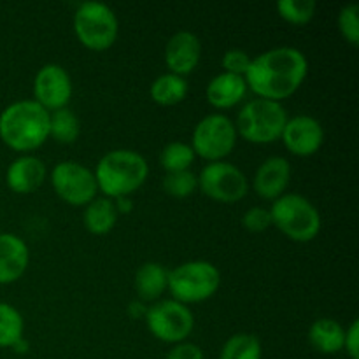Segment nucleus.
I'll return each mask as SVG.
<instances>
[{
  "mask_svg": "<svg viewBox=\"0 0 359 359\" xmlns=\"http://www.w3.org/2000/svg\"><path fill=\"white\" fill-rule=\"evenodd\" d=\"M118 217L119 214L116 210L114 200L97 196L93 202L84 207L83 223L91 235H107L114 230Z\"/></svg>",
  "mask_w": 359,
  "mask_h": 359,
  "instance_id": "21",
  "label": "nucleus"
},
{
  "mask_svg": "<svg viewBox=\"0 0 359 359\" xmlns=\"http://www.w3.org/2000/svg\"><path fill=\"white\" fill-rule=\"evenodd\" d=\"M221 273L216 265L205 259H193L168 270V290L172 300L182 305L202 304L217 293Z\"/></svg>",
  "mask_w": 359,
  "mask_h": 359,
  "instance_id": "6",
  "label": "nucleus"
},
{
  "mask_svg": "<svg viewBox=\"0 0 359 359\" xmlns=\"http://www.w3.org/2000/svg\"><path fill=\"white\" fill-rule=\"evenodd\" d=\"M272 226L290 241L307 244L319 235L323 226L318 207L300 193H284L270 207Z\"/></svg>",
  "mask_w": 359,
  "mask_h": 359,
  "instance_id": "4",
  "label": "nucleus"
},
{
  "mask_svg": "<svg viewBox=\"0 0 359 359\" xmlns=\"http://www.w3.org/2000/svg\"><path fill=\"white\" fill-rule=\"evenodd\" d=\"M30 263V249L16 233H0V286L23 277Z\"/></svg>",
  "mask_w": 359,
  "mask_h": 359,
  "instance_id": "17",
  "label": "nucleus"
},
{
  "mask_svg": "<svg viewBox=\"0 0 359 359\" xmlns=\"http://www.w3.org/2000/svg\"><path fill=\"white\" fill-rule=\"evenodd\" d=\"M81 133V123L70 107L49 112V137L58 144H74Z\"/></svg>",
  "mask_w": 359,
  "mask_h": 359,
  "instance_id": "23",
  "label": "nucleus"
},
{
  "mask_svg": "<svg viewBox=\"0 0 359 359\" xmlns=\"http://www.w3.org/2000/svg\"><path fill=\"white\" fill-rule=\"evenodd\" d=\"M287 118L280 102L252 98L242 105L233 123L238 137L256 146H266L280 140Z\"/></svg>",
  "mask_w": 359,
  "mask_h": 359,
  "instance_id": "5",
  "label": "nucleus"
},
{
  "mask_svg": "<svg viewBox=\"0 0 359 359\" xmlns=\"http://www.w3.org/2000/svg\"><path fill=\"white\" fill-rule=\"evenodd\" d=\"M248 90V83L242 76L221 72L214 76L207 84L205 98L217 111H228L245 100Z\"/></svg>",
  "mask_w": 359,
  "mask_h": 359,
  "instance_id": "18",
  "label": "nucleus"
},
{
  "mask_svg": "<svg viewBox=\"0 0 359 359\" xmlns=\"http://www.w3.org/2000/svg\"><path fill=\"white\" fill-rule=\"evenodd\" d=\"M196 177L200 191L214 202L237 203L248 196V177L237 165L226 160L207 163Z\"/></svg>",
  "mask_w": 359,
  "mask_h": 359,
  "instance_id": "10",
  "label": "nucleus"
},
{
  "mask_svg": "<svg viewBox=\"0 0 359 359\" xmlns=\"http://www.w3.org/2000/svg\"><path fill=\"white\" fill-rule=\"evenodd\" d=\"M48 177V167L34 154H21L7 167L6 184L18 195H30L44 184Z\"/></svg>",
  "mask_w": 359,
  "mask_h": 359,
  "instance_id": "16",
  "label": "nucleus"
},
{
  "mask_svg": "<svg viewBox=\"0 0 359 359\" xmlns=\"http://www.w3.org/2000/svg\"><path fill=\"white\" fill-rule=\"evenodd\" d=\"M276 9L286 23L304 27L314 20L318 4L314 0H280L277 2Z\"/></svg>",
  "mask_w": 359,
  "mask_h": 359,
  "instance_id": "27",
  "label": "nucleus"
},
{
  "mask_svg": "<svg viewBox=\"0 0 359 359\" xmlns=\"http://www.w3.org/2000/svg\"><path fill=\"white\" fill-rule=\"evenodd\" d=\"M147 330L154 339L165 344H181L195 330V316L188 305L175 300H158L149 305L146 314Z\"/></svg>",
  "mask_w": 359,
  "mask_h": 359,
  "instance_id": "9",
  "label": "nucleus"
},
{
  "mask_svg": "<svg viewBox=\"0 0 359 359\" xmlns=\"http://www.w3.org/2000/svg\"><path fill=\"white\" fill-rule=\"evenodd\" d=\"M25 319L14 305L0 302V349H11L23 339Z\"/></svg>",
  "mask_w": 359,
  "mask_h": 359,
  "instance_id": "25",
  "label": "nucleus"
},
{
  "mask_svg": "<svg viewBox=\"0 0 359 359\" xmlns=\"http://www.w3.org/2000/svg\"><path fill=\"white\" fill-rule=\"evenodd\" d=\"M114 205L118 214H130V210L133 209V200L130 196H123V198H116Z\"/></svg>",
  "mask_w": 359,
  "mask_h": 359,
  "instance_id": "35",
  "label": "nucleus"
},
{
  "mask_svg": "<svg viewBox=\"0 0 359 359\" xmlns=\"http://www.w3.org/2000/svg\"><path fill=\"white\" fill-rule=\"evenodd\" d=\"M196 154L188 142L174 140L168 142L160 153V165L165 174H174V172H184L191 168L195 163Z\"/></svg>",
  "mask_w": 359,
  "mask_h": 359,
  "instance_id": "24",
  "label": "nucleus"
},
{
  "mask_svg": "<svg viewBox=\"0 0 359 359\" xmlns=\"http://www.w3.org/2000/svg\"><path fill=\"white\" fill-rule=\"evenodd\" d=\"M0 139L9 149L28 154L49 139V112L35 100H18L0 112Z\"/></svg>",
  "mask_w": 359,
  "mask_h": 359,
  "instance_id": "2",
  "label": "nucleus"
},
{
  "mask_svg": "<svg viewBox=\"0 0 359 359\" xmlns=\"http://www.w3.org/2000/svg\"><path fill=\"white\" fill-rule=\"evenodd\" d=\"M51 186L60 200L74 207H86L98 195L93 170L72 160L60 161L53 167Z\"/></svg>",
  "mask_w": 359,
  "mask_h": 359,
  "instance_id": "11",
  "label": "nucleus"
},
{
  "mask_svg": "<svg viewBox=\"0 0 359 359\" xmlns=\"http://www.w3.org/2000/svg\"><path fill=\"white\" fill-rule=\"evenodd\" d=\"M237 128L233 119L223 112H212L196 123L191 135V144L195 154L202 160L214 163L224 161L237 146Z\"/></svg>",
  "mask_w": 359,
  "mask_h": 359,
  "instance_id": "8",
  "label": "nucleus"
},
{
  "mask_svg": "<svg viewBox=\"0 0 359 359\" xmlns=\"http://www.w3.org/2000/svg\"><path fill=\"white\" fill-rule=\"evenodd\" d=\"M98 191L105 198H123L139 191L149 177L147 160L133 149L107 151L93 170Z\"/></svg>",
  "mask_w": 359,
  "mask_h": 359,
  "instance_id": "3",
  "label": "nucleus"
},
{
  "mask_svg": "<svg viewBox=\"0 0 359 359\" xmlns=\"http://www.w3.org/2000/svg\"><path fill=\"white\" fill-rule=\"evenodd\" d=\"M346 328L337 319H316L309 328V342L321 354H339L344 351Z\"/></svg>",
  "mask_w": 359,
  "mask_h": 359,
  "instance_id": "20",
  "label": "nucleus"
},
{
  "mask_svg": "<svg viewBox=\"0 0 359 359\" xmlns=\"http://www.w3.org/2000/svg\"><path fill=\"white\" fill-rule=\"evenodd\" d=\"M290 181V160L284 156H270L256 168L255 177H252V189L259 198L276 202L284 193H287Z\"/></svg>",
  "mask_w": 359,
  "mask_h": 359,
  "instance_id": "15",
  "label": "nucleus"
},
{
  "mask_svg": "<svg viewBox=\"0 0 359 359\" xmlns=\"http://www.w3.org/2000/svg\"><path fill=\"white\" fill-rule=\"evenodd\" d=\"M72 77L65 67L58 63H46L34 77V98L48 112L69 107L72 98Z\"/></svg>",
  "mask_w": 359,
  "mask_h": 359,
  "instance_id": "12",
  "label": "nucleus"
},
{
  "mask_svg": "<svg viewBox=\"0 0 359 359\" xmlns=\"http://www.w3.org/2000/svg\"><path fill=\"white\" fill-rule=\"evenodd\" d=\"M149 359H154V358H149Z\"/></svg>",
  "mask_w": 359,
  "mask_h": 359,
  "instance_id": "37",
  "label": "nucleus"
},
{
  "mask_svg": "<svg viewBox=\"0 0 359 359\" xmlns=\"http://www.w3.org/2000/svg\"><path fill=\"white\" fill-rule=\"evenodd\" d=\"M280 140L284 147L294 156H314L325 144V128L314 116H291L284 125Z\"/></svg>",
  "mask_w": 359,
  "mask_h": 359,
  "instance_id": "13",
  "label": "nucleus"
},
{
  "mask_svg": "<svg viewBox=\"0 0 359 359\" xmlns=\"http://www.w3.org/2000/svg\"><path fill=\"white\" fill-rule=\"evenodd\" d=\"M242 226L245 230L252 231V233H262L266 231L272 226V216H270V210L265 207H251L249 210H245L244 216H242Z\"/></svg>",
  "mask_w": 359,
  "mask_h": 359,
  "instance_id": "31",
  "label": "nucleus"
},
{
  "mask_svg": "<svg viewBox=\"0 0 359 359\" xmlns=\"http://www.w3.org/2000/svg\"><path fill=\"white\" fill-rule=\"evenodd\" d=\"M165 359H203V351L200 349V346L186 340V342L175 344V346L168 351Z\"/></svg>",
  "mask_w": 359,
  "mask_h": 359,
  "instance_id": "32",
  "label": "nucleus"
},
{
  "mask_svg": "<svg viewBox=\"0 0 359 359\" xmlns=\"http://www.w3.org/2000/svg\"><path fill=\"white\" fill-rule=\"evenodd\" d=\"M74 34L90 51H107L119 35V20L114 11L102 2H84L74 13Z\"/></svg>",
  "mask_w": 359,
  "mask_h": 359,
  "instance_id": "7",
  "label": "nucleus"
},
{
  "mask_svg": "<svg viewBox=\"0 0 359 359\" xmlns=\"http://www.w3.org/2000/svg\"><path fill=\"white\" fill-rule=\"evenodd\" d=\"M188 90L189 86L186 77L165 72L151 83L149 97L153 98L154 104L161 105V107H172L184 100Z\"/></svg>",
  "mask_w": 359,
  "mask_h": 359,
  "instance_id": "22",
  "label": "nucleus"
},
{
  "mask_svg": "<svg viewBox=\"0 0 359 359\" xmlns=\"http://www.w3.org/2000/svg\"><path fill=\"white\" fill-rule=\"evenodd\" d=\"M147 309H149V305L144 304V302H140V300L130 302V305H128L130 318H133V319H146Z\"/></svg>",
  "mask_w": 359,
  "mask_h": 359,
  "instance_id": "34",
  "label": "nucleus"
},
{
  "mask_svg": "<svg viewBox=\"0 0 359 359\" xmlns=\"http://www.w3.org/2000/svg\"><path fill=\"white\" fill-rule=\"evenodd\" d=\"M133 286H135L140 302H144V304H154L168 290V270L161 263H144L135 272Z\"/></svg>",
  "mask_w": 359,
  "mask_h": 359,
  "instance_id": "19",
  "label": "nucleus"
},
{
  "mask_svg": "<svg viewBox=\"0 0 359 359\" xmlns=\"http://www.w3.org/2000/svg\"><path fill=\"white\" fill-rule=\"evenodd\" d=\"M165 65L168 72L186 77L195 72L202 58V42L198 35L189 30H179L165 46Z\"/></svg>",
  "mask_w": 359,
  "mask_h": 359,
  "instance_id": "14",
  "label": "nucleus"
},
{
  "mask_svg": "<svg viewBox=\"0 0 359 359\" xmlns=\"http://www.w3.org/2000/svg\"><path fill=\"white\" fill-rule=\"evenodd\" d=\"M251 60L252 56L244 49H228L221 60V67H223V72L244 77L249 65H251Z\"/></svg>",
  "mask_w": 359,
  "mask_h": 359,
  "instance_id": "30",
  "label": "nucleus"
},
{
  "mask_svg": "<svg viewBox=\"0 0 359 359\" xmlns=\"http://www.w3.org/2000/svg\"><path fill=\"white\" fill-rule=\"evenodd\" d=\"M339 32L346 42L351 46L359 44V6L358 4H349L344 6L339 13Z\"/></svg>",
  "mask_w": 359,
  "mask_h": 359,
  "instance_id": "29",
  "label": "nucleus"
},
{
  "mask_svg": "<svg viewBox=\"0 0 359 359\" xmlns=\"http://www.w3.org/2000/svg\"><path fill=\"white\" fill-rule=\"evenodd\" d=\"M11 349H13L16 354H27L28 351H30V344H28V340L23 337V339L18 340V342L14 344V346L11 347Z\"/></svg>",
  "mask_w": 359,
  "mask_h": 359,
  "instance_id": "36",
  "label": "nucleus"
},
{
  "mask_svg": "<svg viewBox=\"0 0 359 359\" xmlns=\"http://www.w3.org/2000/svg\"><path fill=\"white\" fill-rule=\"evenodd\" d=\"M309 74V60L300 49L279 46L252 56L244 79L258 98L280 102L293 97Z\"/></svg>",
  "mask_w": 359,
  "mask_h": 359,
  "instance_id": "1",
  "label": "nucleus"
},
{
  "mask_svg": "<svg viewBox=\"0 0 359 359\" xmlns=\"http://www.w3.org/2000/svg\"><path fill=\"white\" fill-rule=\"evenodd\" d=\"M344 351L351 359H359V321L354 319L346 328V339H344Z\"/></svg>",
  "mask_w": 359,
  "mask_h": 359,
  "instance_id": "33",
  "label": "nucleus"
},
{
  "mask_svg": "<svg viewBox=\"0 0 359 359\" xmlns=\"http://www.w3.org/2000/svg\"><path fill=\"white\" fill-rule=\"evenodd\" d=\"M262 342L252 333H235L224 342L219 359H262Z\"/></svg>",
  "mask_w": 359,
  "mask_h": 359,
  "instance_id": "26",
  "label": "nucleus"
},
{
  "mask_svg": "<svg viewBox=\"0 0 359 359\" xmlns=\"http://www.w3.org/2000/svg\"><path fill=\"white\" fill-rule=\"evenodd\" d=\"M161 188L172 198H188L198 189V177L191 170L165 174L163 181H161Z\"/></svg>",
  "mask_w": 359,
  "mask_h": 359,
  "instance_id": "28",
  "label": "nucleus"
}]
</instances>
